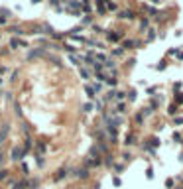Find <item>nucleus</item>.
<instances>
[{"mask_svg": "<svg viewBox=\"0 0 183 189\" xmlns=\"http://www.w3.org/2000/svg\"><path fill=\"white\" fill-rule=\"evenodd\" d=\"M77 175H79V177H87V169H79V171H77Z\"/></svg>", "mask_w": 183, "mask_h": 189, "instance_id": "obj_12", "label": "nucleus"}, {"mask_svg": "<svg viewBox=\"0 0 183 189\" xmlns=\"http://www.w3.org/2000/svg\"><path fill=\"white\" fill-rule=\"evenodd\" d=\"M83 108H85V112H91V110H93V104H85Z\"/></svg>", "mask_w": 183, "mask_h": 189, "instance_id": "obj_16", "label": "nucleus"}, {"mask_svg": "<svg viewBox=\"0 0 183 189\" xmlns=\"http://www.w3.org/2000/svg\"><path fill=\"white\" fill-rule=\"evenodd\" d=\"M156 40V34H154V30H150V34H148V41H152Z\"/></svg>", "mask_w": 183, "mask_h": 189, "instance_id": "obj_10", "label": "nucleus"}, {"mask_svg": "<svg viewBox=\"0 0 183 189\" xmlns=\"http://www.w3.org/2000/svg\"><path fill=\"white\" fill-rule=\"evenodd\" d=\"M12 34H18V36H22L24 32H22V30H20V28H12Z\"/></svg>", "mask_w": 183, "mask_h": 189, "instance_id": "obj_13", "label": "nucleus"}, {"mask_svg": "<svg viewBox=\"0 0 183 189\" xmlns=\"http://www.w3.org/2000/svg\"><path fill=\"white\" fill-rule=\"evenodd\" d=\"M57 2H61V0H51V4H57Z\"/></svg>", "mask_w": 183, "mask_h": 189, "instance_id": "obj_19", "label": "nucleus"}, {"mask_svg": "<svg viewBox=\"0 0 183 189\" xmlns=\"http://www.w3.org/2000/svg\"><path fill=\"white\" fill-rule=\"evenodd\" d=\"M81 75L85 77V79H89V71H87V69H81Z\"/></svg>", "mask_w": 183, "mask_h": 189, "instance_id": "obj_15", "label": "nucleus"}, {"mask_svg": "<svg viewBox=\"0 0 183 189\" xmlns=\"http://www.w3.org/2000/svg\"><path fill=\"white\" fill-rule=\"evenodd\" d=\"M79 2H77V0H71V2H69V10H73V8H79Z\"/></svg>", "mask_w": 183, "mask_h": 189, "instance_id": "obj_6", "label": "nucleus"}, {"mask_svg": "<svg viewBox=\"0 0 183 189\" xmlns=\"http://www.w3.org/2000/svg\"><path fill=\"white\" fill-rule=\"evenodd\" d=\"M175 100H177V103H183V93H177V97H175Z\"/></svg>", "mask_w": 183, "mask_h": 189, "instance_id": "obj_14", "label": "nucleus"}, {"mask_svg": "<svg viewBox=\"0 0 183 189\" xmlns=\"http://www.w3.org/2000/svg\"><path fill=\"white\" fill-rule=\"evenodd\" d=\"M122 37V34H108V40L110 41H116V40H120Z\"/></svg>", "mask_w": 183, "mask_h": 189, "instance_id": "obj_5", "label": "nucleus"}, {"mask_svg": "<svg viewBox=\"0 0 183 189\" xmlns=\"http://www.w3.org/2000/svg\"><path fill=\"white\" fill-rule=\"evenodd\" d=\"M152 146H154V148H156V146H160V140L154 138V140H152Z\"/></svg>", "mask_w": 183, "mask_h": 189, "instance_id": "obj_17", "label": "nucleus"}, {"mask_svg": "<svg viewBox=\"0 0 183 189\" xmlns=\"http://www.w3.org/2000/svg\"><path fill=\"white\" fill-rule=\"evenodd\" d=\"M118 16H120V18H126V20H130V18H134V12H130V10H124V12H120Z\"/></svg>", "mask_w": 183, "mask_h": 189, "instance_id": "obj_2", "label": "nucleus"}, {"mask_svg": "<svg viewBox=\"0 0 183 189\" xmlns=\"http://www.w3.org/2000/svg\"><path fill=\"white\" fill-rule=\"evenodd\" d=\"M146 177H148V179H152V177H154V169H152V167H148V169H146Z\"/></svg>", "mask_w": 183, "mask_h": 189, "instance_id": "obj_7", "label": "nucleus"}, {"mask_svg": "<svg viewBox=\"0 0 183 189\" xmlns=\"http://www.w3.org/2000/svg\"><path fill=\"white\" fill-rule=\"evenodd\" d=\"M22 154H24V150L14 148V152H12V160H20V158H22Z\"/></svg>", "mask_w": 183, "mask_h": 189, "instance_id": "obj_1", "label": "nucleus"}, {"mask_svg": "<svg viewBox=\"0 0 183 189\" xmlns=\"http://www.w3.org/2000/svg\"><path fill=\"white\" fill-rule=\"evenodd\" d=\"M167 112L173 116V114H177V104H169V108H167Z\"/></svg>", "mask_w": 183, "mask_h": 189, "instance_id": "obj_4", "label": "nucleus"}, {"mask_svg": "<svg viewBox=\"0 0 183 189\" xmlns=\"http://www.w3.org/2000/svg\"><path fill=\"white\" fill-rule=\"evenodd\" d=\"M106 83H108V85H116V79H114V77H106Z\"/></svg>", "mask_w": 183, "mask_h": 189, "instance_id": "obj_11", "label": "nucleus"}, {"mask_svg": "<svg viewBox=\"0 0 183 189\" xmlns=\"http://www.w3.org/2000/svg\"><path fill=\"white\" fill-rule=\"evenodd\" d=\"M31 2H36V4H37V2H41V0H31Z\"/></svg>", "mask_w": 183, "mask_h": 189, "instance_id": "obj_22", "label": "nucleus"}, {"mask_svg": "<svg viewBox=\"0 0 183 189\" xmlns=\"http://www.w3.org/2000/svg\"><path fill=\"white\" fill-rule=\"evenodd\" d=\"M2 73H4V67H0V75H2Z\"/></svg>", "mask_w": 183, "mask_h": 189, "instance_id": "obj_21", "label": "nucleus"}, {"mask_svg": "<svg viewBox=\"0 0 183 189\" xmlns=\"http://www.w3.org/2000/svg\"><path fill=\"white\" fill-rule=\"evenodd\" d=\"M6 175H8V171H4V169L0 171V179H4V177H6Z\"/></svg>", "mask_w": 183, "mask_h": 189, "instance_id": "obj_18", "label": "nucleus"}, {"mask_svg": "<svg viewBox=\"0 0 183 189\" xmlns=\"http://www.w3.org/2000/svg\"><path fill=\"white\" fill-rule=\"evenodd\" d=\"M87 95H89L91 99L94 97V89H93V87H89V85H87Z\"/></svg>", "mask_w": 183, "mask_h": 189, "instance_id": "obj_8", "label": "nucleus"}, {"mask_svg": "<svg viewBox=\"0 0 183 189\" xmlns=\"http://www.w3.org/2000/svg\"><path fill=\"white\" fill-rule=\"evenodd\" d=\"M134 45H138V43H136V41H132V40H128V41L124 43V47H134Z\"/></svg>", "mask_w": 183, "mask_h": 189, "instance_id": "obj_9", "label": "nucleus"}, {"mask_svg": "<svg viewBox=\"0 0 183 189\" xmlns=\"http://www.w3.org/2000/svg\"><path fill=\"white\" fill-rule=\"evenodd\" d=\"M124 144L126 146H132V144H134V134H128V136H126V142H124Z\"/></svg>", "mask_w": 183, "mask_h": 189, "instance_id": "obj_3", "label": "nucleus"}, {"mask_svg": "<svg viewBox=\"0 0 183 189\" xmlns=\"http://www.w3.org/2000/svg\"><path fill=\"white\" fill-rule=\"evenodd\" d=\"M177 59H183V53H177Z\"/></svg>", "mask_w": 183, "mask_h": 189, "instance_id": "obj_20", "label": "nucleus"}]
</instances>
